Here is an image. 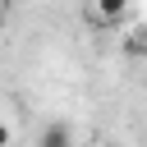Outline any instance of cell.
<instances>
[{
	"label": "cell",
	"mask_w": 147,
	"mask_h": 147,
	"mask_svg": "<svg viewBox=\"0 0 147 147\" xmlns=\"http://www.w3.org/2000/svg\"><path fill=\"white\" fill-rule=\"evenodd\" d=\"M124 14H129V0H92V23H101V28L119 23Z\"/></svg>",
	"instance_id": "1"
},
{
	"label": "cell",
	"mask_w": 147,
	"mask_h": 147,
	"mask_svg": "<svg viewBox=\"0 0 147 147\" xmlns=\"http://www.w3.org/2000/svg\"><path fill=\"white\" fill-rule=\"evenodd\" d=\"M37 147H74V129L55 119V124H46V129H41V138H37Z\"/></svg>",
	"instance_id": "2"
},
{
	"label": "cell",
	"mask_w": 147,
	"mask_h": 147,
	"mask_svg": "<svg viewBox=\"0 0 147 147\" xmlns=\"http://www.w3.org/2000/svg\"><path fill=\"white\" fill-rule=\"evenodd\" d=\"M147 51V28H133L129 32V55H142Z\"/></svg>",
	"instance_id": "3"
},
{
	"label": "cell",
	"mask_w": 147,
	"mask_h": 147,
	"mask_svg": "<svg viewBox=\"0 0 147 147\" xmlns=\"http://www.w3.org/2000/svg\"><path fill=\"white\" fill-rule=\"evenodd\" d=\"M0 147H9V129L5 124H0Z\"/></svg>",
	"instance_id": "4"
},
{
	"label": "cell",
	"mask_w": 147,
	"mask_h": 147,
	"mask_svg": "<svg viewBox=\"0 0 147 147\" xmlns=\"http://www.w3.org/2000/svg\"><path fill=\"white\" fill-rule=\"evenodd\" d=\"M0 18H5V0H0Z\"/></svg>",
	"instance_id": "5"
}]
</instances>
